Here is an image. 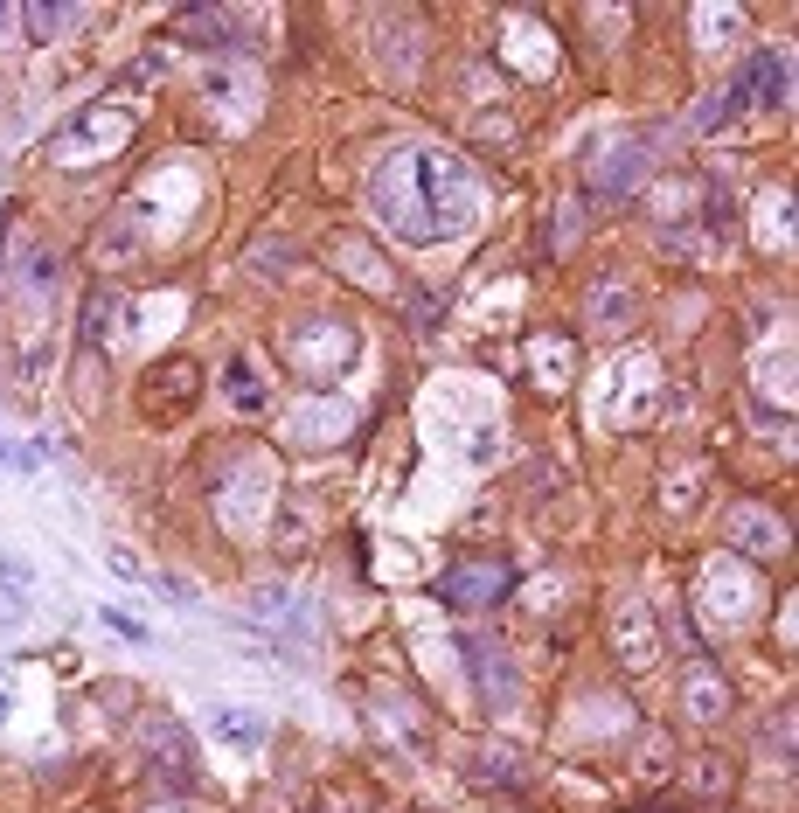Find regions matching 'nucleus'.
<instances>
[{"instance_id":"1","label":"nucleus","mask_w":799,"mask_h":813,"mask_svg":"<svg viewBox=\"0 0 799 813\" xmlns=\"http://www.w3.org/2000/svg\"><path fill=\"white\" fill-rule=\"evenodd\" d=\"M133 133V112H105V105H84L63 133H49V160H63V167H91V160H105V153H119Z\"/></svg>"},{"instance_id":"2","label":"nucleus","mask_w":799,"mask_h":813,"mask_svg":"<svg viewBox=\"0 0 799 813\" xmlns=\"http://www.w3.org/2000/svg\"><path fill=\"white\" fill-rule=\"evenodd\" d=\"M501 591H508V563H473V570H445V577H438V598L459 605V612L494 605Z\"/></svg>"},{"instance_id":"3","label":"nucleus","mask_w":799,"mask_h":813,"mask_svg":"<svg viewBox=\"0 0 799 813\" xmlns=\"http://www.w3.org/2000/svg\"><path fill=\"white\" fill-rule=\"evenodd\" d=\"M612 640H619V654H626V668H654L661 661V633H654V612L633 598L619 619H612Z\"/></svg>"},{"instance_id":"4","label":"nucleus","mask_w":799,"mask_h":813,"mask_svg":"<svg viewBox=\"0 0 799 813\" xmlns=\"http://www.w3.org/2000/svg\"><path fill=\"white\" fill-rule=\"evenodd\" d=\"M730 549H744V556H779V549H786V522H779L772 508H737V515H730Z\"/></svg>"},{"instance_id":"5","label":"nucleus","mask_w":799,"mask_h":813,"mask_svg":"<svg viewBox=\"0 0 799 813\" xmlns=\"http://www.w3.org/2000/svg\"><path fill=\"white\" fill-rule=\"evenodd\" d=\"M744 98H758L765 112L786 105V49H758V63H751V77H744Z\"/></svg>"},{"instance_id":"6","label":"nucleus","mask_w":799,"mask_h":813,"mask_svg":"<svg viewBox=\"0 0 799 813\" xmlns=\"http://www.w3.org/2000/svg\"><path fill=\"white\" fill-rule=\"evenodd\" d=\"M723 709H730L723 675H716V668H695V675H688V716H695V723H723Z\"/></svg>"},{"instance_id":"7","label":"nucleus","mask_w":799,"mask_h":813,"mask_svg":"<svg viewBox=\"0 0 799 813\" xmlns=\"http://www.w3.org/2000/svg\"><path fill=\"white\" fill-rule=\"evenodd\" d=\"M473 779H480V786H515V779H522V751L480 744V751H473Z\"/></svg>"},{"instance_id":"8","label":"nucleus","mask_w":799,"mask_h":813,"mask_svg":"<svg viewBox=\"0 0 799 813\" xmlns=\"http://www.w3.org/2000/svg\"><path fill=\"white\" fill-rule=\"evenodd\" d=\"M466 654H473V668H480V688H487V695L501 688V702H515V675L501 668V647H487V640H466Z\"/></svg>"},{"instance_id":"9","label":"nucleus","mask_w":799,"mask_h":813,"mask_svg":"<svg viewBox=\"0 0 799 813\" xmlns=\"http://www.w3.org/2000/svg\"><path fill=\"white\" fill-rule=\"evenodd\" d=\"M640 167H647V160H640V146H619V153H612V167H598V188H605V195H626V188L640 181Z\"/></svg>"},{"instance_id":"10","label":"nucleus","mask_w":799,"mask_h":813,"mask_svg":"<svg viewBox=\"0 0 799 813\" xmlns=\"http://www.w3.org/2000/svg\"><path fill=\"white\" fill-rule=\"evenodd\" d=\"M529 362H535V376H542V390H556L570 376V341H535Z\"/></svg>"},{"instance_id":"11","label":"nucleus","mask_w":799,"mask_h":813,"mask_svg":"<svg viewBox=\"0 0 799 813\" xmlns=\"http://www.w3.org/2000/svg\"><path fill=\"white\" fill-rule=\"evenodd\" d=\"M216 730H223L230 744H244V751H258V744H265V723H258L251 709H216Z\"/></svg>"},{"instance_id":"12","label":"nucleus","mask_w":799,"mask_h":813,"mask_svg":"<svg viewBox=\"0 0 799 813\" xmlns=\"http://www.w3.org/2000/svg\"><path fill=\"white\" fill-rule=\"evenodd\" d=\"M230 404L237 410H265V390L251 383V362H244V355L230 362Z\"/></svg>"},{"instance_id":"13","label":"nucleus","mask_w":799,"mask_h":813,"mask_svg":"<svg viewBox=\"0 0 799 813\" xmlns=\"http://www.w3.org/2000/svg\"><path fill=\"white\" fill-rule=\"evenodd\" d=\"M21 21H28V35H35V42H49V35H56V21H63V7H42V0H35Z\"/></svg>"},{"instance_id":"14","label":"nucleus","mask_w":799,"mask_h":813,"mask_svg":"<svg viewBox=\"0 0 799 813\" xmlns=\"http://www.w3.org/2000/svg\"><path fill=\"white\" fill-rule=\"evenodd\" d=\"M7 709H14V702H7V695H0V723H7Z\"/></svg>"},{"instance_id":"15","label":"nucleus","mask_w":799,"mask_h":813,"mask_svg":"<svg viewBox=\"0 0 799 813\" xmlns=\"http://www.w3.org/2000/svg\"><path fill=\"white\" fill-rule=\"evenodd\" d=\"M0 28H7V14H0Z\"/></svg>"}]
</instances>
